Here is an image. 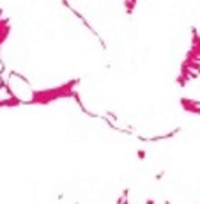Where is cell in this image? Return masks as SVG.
<instances>
[{
	"instance_id": "6da1fadb",
	"label": "cell",
	"mask_w": 200,
	"mask_h": 204,
	"mask_svg": "<svg viewBox=\"0 0 200 204\" xmlns=\"http://www.w3.org/2000/svg\"><path fill=\"white\" fill-rule=\"evenodd\" d=\"M138 158L144 160V158H145V151H138Z\"/></svg>"
},
{
	"instance_id": "7a4b0ae2",
	"label": "cell",
	"mask_w": 200,
	"mask_h": 204,
	"mask_svg": "<svg viewBox=\"0 0 200 204\" xmlns=\"http://www.w3.org/2000/svg\"><path fill=\"white\" fill-rule=\"evenodd\" d=\"M145 204H154V201H152V199H149V201H147Z\"/></svg>"
}]
</instances>
